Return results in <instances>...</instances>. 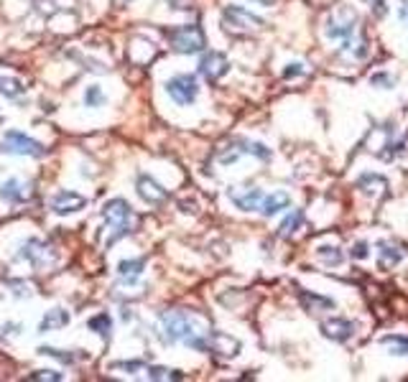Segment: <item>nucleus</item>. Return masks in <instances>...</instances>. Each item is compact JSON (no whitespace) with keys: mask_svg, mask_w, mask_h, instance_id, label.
I'll list each match as a JSON object with an SVG mask.
<instances>
[{"mask_svg":"<svg viewBox=\"0 0 408 382\" xmlns=\"http://www.w3.org/2000/svg\"><path fill=\"white\" fill-rule=\"evenodd\" d=\"M301 220H304V214H301V209H294V212L286 217V220L281 222V227H278V235L281 237H291L294 232L299 229V224H301Z\"/></svg>","mask_w":408,"mask_h":382,"instance_id":"obj_24","label":"nucleus"},{"mask_svg":"<svg viewBox=\"0 0 408 382\" xmlns=\"http://www.w3.org/2000/svg\"><path fill=\"white\" fill-rule=\"evenodd\" d=\"M299 74H306L304 64H289V69L283 72V77H286V79H291V77H299Z\"/></svg>","mask_w":408,"mask_h":382,"instance_id":"obj_33","label":"nucleus"},{"mask_svg":"<svg viewBox=\"0 0 408 382\" xmlns=\"http://www.w3.org/2000/svg\"><path fill=\"white\" fill-rule=\"evenodd\" d=\"M89 329L92 331H97L100 337H110V329H112V321H110V316L107 314H97V316H92L89 319Z\"/></svg>","mask_w":408,"mask_h":382,"instance_id":"obj_26","label":"nucleus"},{"mask_svg":"<svg viewBox=\"0 0 408 382\" xmlns=\"http://www.w3.org/2000/svg\"><path fill=\"white\" fill-rule=\"evenodd\" d=\"M169 44L179 54H199L207 41H204V31L197 23H189V26H179V29L169 31Z\"/></svg>","mask_w":408,"mask_h":382,"instance_id":"obj_5","label":"nucleus"},{"mask_svg":"<svg viewBox=\"0 0 408 382\" xmlns=\"http://www.w3.org/2000/svg\"><path fill=\"white\" fill-rule=\"evenodd\" d=\"M289 204H291V197L286 194V191H271L268 197H263L260 214H263V217H273V214H278L281 209H286Z\"/></svg>","mask_w":408,"mask_h":382,"instance_id":"obj_18","label":"nucleus"},{"mask_svg":"<svg viewBox=\"0 0 408 382\" xmlns=\"http://www.w3.org/2000/svg\"><path fill=\"white\" fill-rule=\"evenodd\" d=\"M138 194H141L143 201H149V204H163L166 199H169V191L163 189L158 181H153L151 176H141L138 178Z\"/></svg>","mask_w":408,"mask_h":382,"instance_id":"obj_14","label":"nucleus"},{"mask_svg":"<svg viewBox=\"0 0 408 382\" xmlns=\"http://www.w3.org/2000/svg\"><path fill=\"white\" fill-rule=\"evenodd\" d=\"M227 197H230V201L238 209H243V212H255V209H260V204H263V191L255 189V186H232L230 191H227Z\"/></svg>","mask_w":408,"mask_h":382,"instance_id":"obj_9","label":"nucleus"},{"mask_svg":"<svg viewBox=\"0 0 408 382\" xmlns=\"http://www.w3.org/2000/svg\"><path fill=\"white\" fill-rule=\"evenodd\" d=\"M258 3H263V6H271V3H273V0H258Z\"/></svg>","mask_w":408,"mask_h":382,"instance_id":"obj_38","label":"nucleus"},{"mask_svg":"<svg viewBox=\"0 0 408 382\" xmlns=\"http://www.w3.org/2000/svg\"><path fill=\"white\" fill-rule=\"evenodd\" d=\"M222 26L227 31H232V33H252V31L263 29L266 21L240 6H227L222 10Z\"/></svg>","mask_w":408,"mask_h":382,"instance_id":"obj_6","label":"nucleus"},{"mask_svg":"<svg viewBox=\"0 0 408 382\" xmlns=\"http://www.w3.org/2000/svg\"><path fill=\"white\" fill-rule=\"evenodd\" d=\"M301 303L309 314H322V311H334V301L324 298V296L317 293H301Z\"/></svg>","mask_w":408,"mask_h":382,"instance_id":"obj_23","label":"nucleus"},{"mask_svg":"<svg viewBox=\"0 0 408 382\" xmlns=\"http://www.w3.org/2000/svg\"><path fill=\"white\" fill-rule=\"evenodd\" d=\"M368 3H372V0H368Z\"/></svg>","mask_w":408,"mask_h":382,"instance_id":"obj_39","label":"nucleus"},{"mask_svg":"<svg viewBox=\"0 0 408 382\" xmlns=\"http://www.w3.org/2000/svg\"><path fill=\"white\" fill-rule=\"evenodd\" d=\"M398 18L408 26V0H401V6H398Z\"/></svg>","mask_w":408,"mask_h":382,"instance_id":"obj_36","label":"nucleus"},{"mask_svg":"<svg viewBox=\"0 0 408 382\" xmlns=\"http://www.w3.org/2000/svg\"><path fill=\"white\" fill-rule=\"evenodd\" d=\"M322 334L332 342H349L355 337V323L349 319H326V321L319 323Z\"/></svg>","mask_w":408,"mask_h":382,"instance_id":"obj_12","label":"nucleus"},{"mask_svg":"<svg viewBox=\"0 0 408 382\" xmlns=\"http://www.w3.org/2000/svg\"><path fill=\"white\" fill-rule=\"evenodd\" d=\"M357 189H363V194H368V197L378 199L386 194L388 181L383 176H378V174H365V176L357 178Z\"/></svg>","mask_w":408,"mask_h":382,"instance_id":"obj_19","label":"nucleus"},{"mask_svg":"<svg viewBox=\"0 0 408 382\" xmlns=\"http://www.w3.org/2000/svg\"><path fill=\"white\" fill-rule=\"evenodd\" d=\"M128 56L135 64H149L156 56V46L151 44V41H146V38H133L130 46H128Z\"/></svg>","mask_w":408,"mask_h":382,"instance_id":"obj_17","label":"nucleus"},{"mask_svg":"<svg viewBox=\"0 0 408 382\" xmlns=\"http://www.w3.org/2000/svg\"><path fill=\"white\" fill-rule=\"evenodd\" d=\"M103 220L105 229H107V237H105V245L110 247L112 243H118L120 237H126L130 232V224H133V209L126 199H110L107 204L103 206Z\"/></svg>","mask_w":408,"mask_h":382,"instance_id":"obj_2","label":"nucleus"},{"mask_svg":"<svg viewBox=\"0 0 408 382\" xmlns=\"http://www.w3.org/2000/svg\"><path fill=\"white\" fill-rule=\"evenodd\" d=\"M146 377L149 380H181L176 369H169V367H149L146 369Z\"/></svg>","mask_w":408,"mask_h":382,"instance_id":"obj_29","label":"nucleus"},{"mask_svg":"<svg viewBox=\"0 0 408 382\" xmlns=\"http://www.w3.org/2000/svg\"><path fill=\"white\" fill-rule=\"evenodd\" d=\"M227 72H230V61H227V56H225V54L209 52V54H204V56H202V61H199V74L207 82L222 79V77Z\"/></svg>","mask_w":408,"mask_h":382,"instance_id":"obj_10","label":"nucleus"},{"mask_svg":"<svg viewBox=\"0 0 408 382\" xmlns=\"http://www.w3.org/2000/svg\"><path fill=\"white\" fill-rule=\"evenodd\" d=\"M118 273H120V278L135 280L143 273V260H123V263L118 265Z\"/></svg>","mask_w":408,"mask_h":382,"instance_id":"obj_25","label":"nucleus"},{"mask_svg":"<svg viewBox=\"0 0 408 382\" xmlns=\"http://www.w3.org/2000/svg\"><path fill=\"white\" fill-rule=\"evenodd\" d=\"M38 354H46V357H56V360H61V362H75V357L72 354H64V352H59V349H54V346H38Z\"/></svg>","mask_w":408,"mask_h":382,"instance_id":"obj_32","label":"nucleus"},{"mask_svg":"<svg viewBox=\"0 0 408 382\" xmlns=\"http://www.w3.org/2000/svg\"><path fill=\"white\" fill-rule=\"evenodd\" d=\"M69 323V311L64 309H52L46 311V316L38 323V331H52V329H61Z\"/></svg>","mask_w":408,"mask_h":382,"instance_id":"obj_21","label":"nucleus"},{"mask_svg":"<svg viewBox=\"0 0 408 382\" xmlns=\"http://www.w3.org/2000/svg\"><path fill=\"white\" fill-rule=\"evenodd\" d=\"M372 84H386V87H393V77H388V74H375V77H372Z\"/></svg>","mask_w":408,"mask_h":382,"instance_id":"obj_34","label":"nucleus"},{"mask_svg":"<svg viewBox=\"0 0 408 382\" xmlns=\"http://www.w3.org/2000/svg\"><path fill=\"white\" fill-rule=\"evenodd\" d=\"M118 6H128V3H133V0H115Z\"/></svg>","mask_w":408,"mask_h":382,"instance_id":"obj_37","label":"nucleus"},{"mask_svg":"<svg viewBox=\"0 0 408 382\" xmlns=\"http://www.w3.org/2000/svg\"><path fill=\"white\" fill-rule=\"evenodd\" d=\"M84 102H87V107H100V105L105 102V95L100 87H87V92H84Z\"/></svg>","mask_w":408,"mask_h":382,"instance_id":"obj_30","label":"nucleus"},{"mask_svg":"<svg viewBox=\"0 0 408 382\" xmlns=\"http://www.w3.org/2000/svg\"><path fill=\"white\" fill-rule=\"evenodd\" d=\"M23 92V84L13 77H0V95L3 97H18Z\"/></svg>","mask_w":408,"mask_h":382,"instance_id":"obj_27","label":"nucleus"},{"mask_svg":"<svg viewBox=\"0 0 408 382\" xmlns=\"http://www.w3.org/2000/svg\"><path fill=\"white\" fill-rule=\"evenodd\" d=\"M355 23H357V13L352 10V8H347V6L334 8L332 15L326 18V26H324L326 38L342 41V44H345V41L352 38V33H355Z\"/></svg>","mask_w":408,"mask_h":382,"instance_id":"obj_4","label":"nucleus"},{"mask_svg":"<svg viewBox=\"0 0 408 382\" xmlns=\"http://www.w3.org/2000/svg\"><path fill=\"white\" fill-rule=\"evenodd\" d=\"M243 155H255L260 161H268L271 158V148H266L263 143H250V140L238 138V140H230L227 146H222L217 151V161L222 163V166H230V163H235Z\"/></svg>","mask_w":408,"mask_h":382,"instance_id":"obj_3","label":"nucleus"},{"mask_svg":"<svg viewBox=\"0 0 408 382\" xmlns=\"http://www.w3.org/2000/svg\"><path fill=\"white\" fill-rule=\"evenodd\" d=\"M378 247H380V250H378V263H380V268H383V270H386V268H393V265H398L403 260V255H406V252H403L398 245L388 243V240H383Z\"/></svg>","mask_w":408,"mask_h":382,"instance_id":"obj_20","label":"nucleus"},{"mask_svg":"<svg viewBox=\"0 0 408 382\" xmlns=\"http://www.w3.org/2000/svg\"><path fill=\"white\" fill-rule=\"evenodd\" d=\"M156 329L163 344H186L192 349L207 352V337L212 326L207 319L194 311H166L158 316Z\"/></svg>","mask_w":408,"mask_h":382,"instance_id":"obj_1","label":"nucleus"},{"mask_svg":"<svg viewBox=\"0 0 408 382\" xmlns=\"http://www.w3.org/2000/svg\"><path fill=\"white\" fill-rule=\"evenodd\" d=\"M380 344L386 346L388 354H395V357H408V337L406 334H388V337L380 339Z\"/></svg>","mask_w":408,"mask_h":382,"instance_id":"obj_22","label":"nucleus"},{"mask_svg":"<svg viewBox=\"0 0 408 382\" xmlns=\"http://www.w3.org/2000/svg\"><path fill=\"white\" fill-rule=\"evenodd\" d=\"M166 92L176 105H192L199 95V84H197V77L192 74H176L166 82Z\"/></svg>","mask_w":408,"mask_h":382,"instance_id":"obj_7","label":"nucleus"},{"mask_svg":"<svg viewBox=\"0 0 408 382\" xmlns=\"http://www.w3.org/2000/svg\"><path fill=\"white\" fill-rule=\"evenodd\" d=\"M26 260H31V263L36 265V268H44V265L54 263V252L52 247L46 243H38V240H31V243H26V250L21 252Z\"/></svg>","mask_w":408,"mask_h":382,"instance_id":"obj_15","label":"nucleus"},{"mask_svg":"<svg viewBox=\"0 0 408 382\" xmlns=\"http://www.w3.org/2000/svg\"><path fill=\"white\" fill-rule=\"evenodd\" d=\"M31 380L59 382V380H64V375H61V372H52V369H38V372H33V375H31Z\"/></svg>","mask_w":408,"mask_h":382,"instance_id":"obj_31","label":"nucleus"},{"mask_svg":"<svg viewBox=\"0 0 408 382\" xmlns=\"http://www.w3.org/2000/svg\"><path fill=\"white\" fill-rule=\"evenodd\" d=\"M3 151L15 153V155H33V158L44 155V146H41V143H36L33 138H29V135H23V132H18V130L6 132V138H3Z\"/></svg>","mask_w":408,"mask_h":382,"instance_id":"obj_8","label":"nucleus"},{"mask_svg":"<svg viewBox=\"0 0 408 382\" xmlns=\"http://www.w3.org/2000/svg\"><path fill=\"white\" fill-rule=\"evenodd\" d=\"M29 197H31L29 184H23L18 178H8L6 184L0 186V199H6L10 204H21V201H26Z\"/></svg>","mask_w":408,"mask_h":382,"instance_id":"obj_16","label":"nucleus"},{"mask_svg":"<svg viewBox=\"0 0 408 382\" xmlns=\"http://www.w3.org/2000/svg\"><path fill=\"white\" fill-rule=\"evenodd\" d=\"M317 255H319V260L322 263H326V265H342V260H345V255H342V250L340 247H319L317 250Z\"/></svg>","mask_w":408,"mask_h":382,"instance_id":"obj_28","label":"nucleus"},{"mask_svg":"<svg viewBox=\"0 0 408 382\" xmlns=\"http://www.w3.org/2000/svg\"><path fill=\"white\" fill-rule=\"evenodd\" d=\"M352 257H357V260H363V257H368V245L365 243H357L355 250H352Z\"/></svg>","mask_w":408,"mask_h":382,"instance_id":"obj_35","label":"nucleus"},{"mask_svg":"<svg viewBox=\"0 0 408 382\" xmlns=\"http://www.w3.org/2000/svg\"><path fill=\"white\" fill-rule=\"evenodd\" d=\"M207 352H215L220 357H235L240 352V342L230 334H225V331H209Z\"/></svg>","mask_w":408,"mask_h":382,"instance_id":"obj_11","label":"nucleus"},{"mask_svg":"<svg viewBox=\"0 0 408 382\" xmlns=\"http://www.w3.org/2000/svg\"><path fill=\"white\" fill-rule=\"evenodd\" d=\"M87 204V199L82 197V194H75V191H59V194H54L52 197V209L56 214H75L80 209H84Z\"/></svg>","mask_w":408,"mask_h":382,"instance_id":"obj_13","label":"nucleus"}]
</instances>
